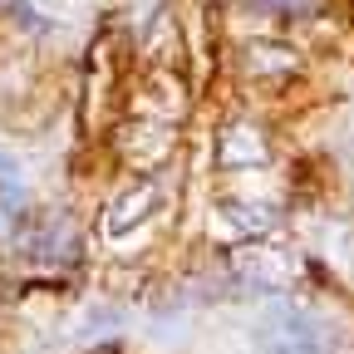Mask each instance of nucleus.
Here are the masks:
<instances>
[{
  "instance_id": "f257e3e1",
  "label": "nucleus",
  "mask_w": 354,
  "mask_h": 354,
  "mask_svg": "<svg viewBox=\"0 0 354 354\" xmlns=\"http://www.w3.org/2000/svg\"><path fill=\"white\" fill-rule=\"evenodd\" d=\"M123 94V44L118 35H99L94 50H88V69H84V123L88 133H99L113 113Z\"/></svg>"
},
{
  "instance_id": "f03ea898",
  "label": "nucleus",
  "mask_w": 354,
  "mask_h": 354,
  "mask_svg": "<svg viewBox=\"0 0 354 354\" xmlns=\"http://www.w3.org/2000/svg\"><path fill=\"white\" fill-rule=\"evenodd\" d=\"M177 123H167V118H148V113H128L123 123H118V133H113V148H118V158L128 162V167H138L143 177L153 172V167H162L172 153H177Z\"/></svg>"
},
{
  "instance_id": "7ed1b4c3",
  "label": "nucleus",
  "mask_w": 354,
  "mask_h": 354,
  "mask_svg": "<svg viewBox=\"0 0 354 354\" xmlns=\"http://www.w3.org/2000/svg\"><path fill=\"white\" fill-rule=\"evenodd\" d=\"M128 113L183 123V113H187V74L183 69H153L148 64L138 74V84L128 88Z\"/></svg>"
},
{
  "instance_id": "20e7f679",
  "label": "nucleus",
  "mask_w": 354,
  "mask_h": 354,
  "mask_svg": "<svg viewBox=\"0 0 354 354\" xmlns=\"http://www.w3.org/2000/svg\"><path fill=\"white\" fill-rule=\"evenodd\" d=\"M162 183L148 172V177H138V183H128L109 207H104V216H99V232L109 236V241H118V236H128V232H138V227H148V221L162 212Z\"/></svg>"
},
{
  "instance_id": "39448f33",
  "label": "nucleus",
  "mask_w": 354,
  "mask_h": 354,
  "mask_svg": "<svg viewBox=\"0 0 354 354\" xmlns=\"http://www.w3.org/2000/svg\"><path fill=\"white\" fill-rule=\"evenodd\" d=\"M271 162V138L256 118H221L216 128V167L221 172H256Z\"/></svg>"
},
{
  "instance_id": "423d86ee",
  "label": "nucleus",
  "mask_w": 354,
  "mask_h": 354,
  "mask_svg": "<svg viewBox=\"0 0 354 354\" xmlns=\"http://www.w3.org/2000/svg\"><path fill=\"white\" fill-rule=\"evenodd\" d=\"M266 349L271 354H330V339L315 315H305L295 305H276L266 320Z\"/></svg>"
},
{
  "instance_id": "0eeeda50",
  "label": "nucleus",
  "mask_w": 354,
  "mask_h": 354,
  "mask_svg": "<svg viewBox=\"0 0 354 354\" xmlns=\"http://www.w3.org/2000/svg\"><path fill=\"white\" fill-rule=\"evenodd\" d=\"M212 221H216L232 241H251V236H266V232H271L276 221H281V212L266 207V202H256V197H221L216 212H212Z\"/></svg>"
},
{
  "instance_id": "6e6552de",
  "label": "nucleus",
  "mask_w": 354,
  "mask_h": 354,
  "mask_svg": "<svg viewBox=\"0 0 354 354\" xmlns=\"http://www.w3.org/2000/svg\"><path fill=\"white\" fill-rule=\"evenodd\" d=\"M241 69L251 79H281V74H295L300 69V55L286 50L281 39H246L241 44Z\"/></svg>"
},
{
  "instance_id": "1a4fd4ad",
  "label": "nucleus",
  "mask_w": 354,
  "mask_h": 354,
  "mask_svg": "<svg viewBox=\"0 0 354 354\" xmlns=\"http://www.w3.org/2000/svg\"><path fill=\"white\" fill-rule=\"evenodd\" d=\"M0 212L6 216H25V183H20V172H15V162H6L0 158Z\"/></svg>"
}]
</instances>
